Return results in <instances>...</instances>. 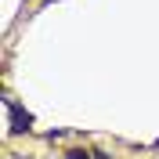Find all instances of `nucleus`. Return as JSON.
I'll return each mask as SVG.
<instances>
[{
  "mask_svg": "<svg viewBox=\"0 0 159 159\" xmlns=\"http://www.w3.org/2000/svg\"><path fill=\"white\" fill-rule=\"evenodd\" d=\"M7 112H11V130H15V134H22V130L33 127V116H29V112H22L15 101H7Z\"/></svg>",
  "mask_w": 159,
  "mask_h": 159,
  "instance_id": "nucleus-1",
  "label": "nucleus"
},
{
  "mask_svg": "<svg viewBox=\"0 0 159 159\" xmlns=\"http://www.w3.org/2000/svg\"><path fill=\"white\" fill-rule=\"evenodd\" d=\"M65 159H90V152H65Z\"/></svg>",
  "mask_w": 159,
  "mask_h": 159,
  "instance_id": "nucleus-2",
  "label": "nucleus"
}]
</instances>
